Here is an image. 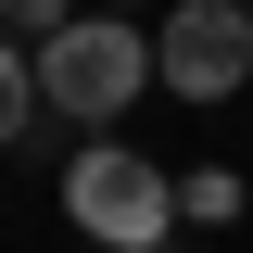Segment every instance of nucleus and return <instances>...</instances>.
I'll use <instances>...</instances> for the list:
<instances>
[{
  "mask_svg": "<svg viewBox=\"0 0 253 253\" xmlns=\"http://www.w3.org/2000/svg\"><path fill=\"white\" fill-rule=\"evenodd\" d=\"M126 101H152V26H126V13H76L63 38H38V114L114 139Z\"/></svg>",
  "mask_w": 253,
  "mask_h": 253,
  "instance_id": "nucleus-1",
  "label": "nucleus"
},
{
  "mask_svg": "<svg viewBox=\"0 0 253 253\" xmlns=\"http://www.w3.org/2000/svg\"><path fill=\"white\" fill-rule=\"evenodd\" d=\"M63 215L89 228L101 253H165L177 177H165L152 152H126V139H76V165H63Z\"/></svg>",
  "mask_w": 253,
  "mask_h": 253,
  "instance_id": "nucleus-2",
  "label": "nucleus"
},
{
  "mask_svg": "<svg viewBox=\"0 0 253 253\" xmlns=\"http://www.w3.org/2000/svg\"><path fill=\"white\" fill-rule=\"evenodd\" d=\"M241 76H253V13H241V0H177V13L152 26V89L241 101Z\"/></svg>",
  "mask_w": 253,
  "mask_h": 253,
  "instance_id": "nucleus-3",
  "label": "nucleus"
},
{
  "mask_svg": "<svg viewBox=\"0 0 253 253\" xmlns=\"http://www.w3.org/2000/svg\"><path fill=\"white\" fill-rule=\"evenodd\" d=\"M241 203H253L241 165H190V177H177V215H190V228H241Z\"/></svg>",
  "mask_w": 253,
  "mask_h": 253,
  "instance_id": "nucleus-4",
  "label": "nucleus"
},
{
  "mask_svg": "<svg viewBox=\"0 0 253 253\" xmlns=\"http://www.w3.org/2000/svg\"><path fill=\"white\" fill-rule=\"evenodd\" d=\"M26 126H38V51H26V38H0V152H13Z\"/></svg>",
  "mask_w": 253,
  "mask_h": 253,
  "instance_id": "nucleus-5",
  "label": "nucleus"
},
{
  "mask_svg": "<svg viewBox=\"0 0 253 253\" xmlns=\"http://www.w3.org/2000/svg\"><path fill=\"white\" fill-rule=\"evenodd\" d=\"M63 26H76V0H13V26H0V38H26V51H38V38H63Z\"/></svg>",
  "mask_w": 253,
  "mask_h": 253,
  "instance_id": "nucleus-6",
  "label": "nucleus"
},
{
  "mask_svg": "<svg viewBox=\"0 0 253 253\" xmlns=\"http://www.w3.org/2000/svg\"><path fill=\"white\" fill-rule=\"evenodd\" d=\"M101 13H139V0H101Z\"/></svg>",
  "mask_w": 253,
  "mask_h": 253,
  "instance_id": "nucleus-7",
  "label": "nucleus"
},
{
  "mask_svg": "<svg viewBox=\"0 0 253 253\" xmlns=\"http://www.w3.org/2000/svg\"><path fill=\"white\" fill-rule=\"evenodd\" d=\"M0 26H13V0H0Z\"/></svg>",
  "mask_w": 253,
  "mask_h": 253,
  "instance_id": "nucleus-8",
  "label": "nucleus"
},
{
  "mask_svg": "<svg viewBox=\"0 0 253 253\" xmlns=\"http://www.w3.org/2000/svg\"><path fill=\"white\" fill-rule=\"evenodd\" d=\"M241 13H253V0H241Z\"/></svg>",
  "mask_w": 253,
  "mask_h": 253,
  "instance_id": "nucleus-9",
  "label": "nucleus"
}]
</instances>
